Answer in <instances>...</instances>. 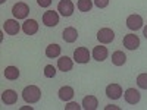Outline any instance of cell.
<instances>
[{"instance_id": "1", "label": "cell", "mask_w": 147, "mask_h": 110, "mask_svg": "<svg viewBox=\"0 0 147 110\" xmlns=\"http://www.w3.org/2000/svg\"><path fill=\"white\" fill-rule=\"evenodd\" d=\"M40 97H41V91H40L38 87H35V85H28V87H25L22 91V99L30 104L37 103L40 100Z\"/></svg>"}, {"instance_id": "2", "label": "cell", "mask_w": 147, "mask_h": 110, "mask_svg": "<svg viewBox=\"0 0 147 110\" xmlns=\"http://www.w3.org/2000/svg\"><path fill=\"white\" fill-rule=\"evenodd\" d=\"M12 13H13V16L16 19H25L30 13V7L27 3L24 2H18L13 5V7H12Z\"/></svg>"}, {"instance_id": "3", "label": "cell", "mask_w": 147, "mask_h": 110, "mask_svg": "<svg viewBox=\"0 0 147 110\" xmlns=\"http://www.w3.org/2000/svg\"><path fill=\"white\" fill-rule=\"evenodd\" d=\"M74 60H75L77 63H88L90 60V52L87 47H78L75 52H74Z\"/></svg>"}, {"instance_id": "4", "label": "cell", "mask_w": 147, "mask_h": 110, "mask_svg": "<svg viewBox=\"0 0 147 110\" xmlns=\"http://www.w3.org/2000/svg\"><path fill=\"white\" fill-rule=\"evenodd\" d=\"M97 40L103 44H109L115 40V32L110 28H102L99 32H97Z\"/></svg>"}, {"instance_id": "5", "label": "cell", "mask_w": 147, "mask_h": 110, "mask_svg": "<svg viewBox=\"0 0 147 110\" xmlns=\"http://www.w3.org/2000/svg\"><path fill=\"white\" fill-rule=\"evenodd\" d=\"M43 23L46 27H56L59 23V15L55 10H47L43 15Z\"/></svg>"}, {"instance_id": "6", "label": "cell", "mask_w": 147, "mask_h": 110, "mask_svg": "<svg viewBox=\"0 0 147 110\" xmlns=\"http://www.w3.org/2000/svg\"><path fill=\"white\" fill-rule=\"evenodd\" d=\"M57 12H60L62 16H71L74 13V3L71 0H60L57 5Z\"/></svg>"}, {"instance_id": "7", "label": "cell", "mask_w": 147, "mask_h": 110, "mask_svg": "<svg viewBox=\"0 0 147 110\" xmlns=\"http://www.w3.org/2000/svg\"><path fill=\"white\" fill-rule=\"evenodd\" d=\"M124 46L128 50H137L140 47V38L136 34H127L124 37Z\"/></svg>"}, {"instance_id": "8", "label": "cell", "mask_w": 147, "mask_h": 110, "mask_svg": "<svg viewBox=\"0 0 147 110\" xmlns=\"http://www.w3.org/2000/svg\"><path fill=\"white\" fill-rule=\"evenodd\" d=\"M3 30H5V32L7 35H16L19 32L21 27H19L18 21H15V19H6L5 23H3Z\"/></svg>"}, {"instance_id": "9", "label": "cell", "mask_w": 147, "mask_h": 110, "mask_svg": "<svg viewBox=\"0 0 147 110\" xmlns=\"http://www.w3.org/2000/svg\"><path fill=\"white\" fill-rule=\"evenodd\" d=\"M106 95L112 100H118L122 97V88L118 84H109L106 87Z\"/></svg>"}, {"instance_id": "10", "label": "cell", "mask_w": 147, "mask_h": 110, "mask_svg": "<svg viewBox=\"0 0 147 110\" xmlns=\"http://www.w3.org/2000/svg\"><path fill=\"white\" fill-rule=\"evenodd\" d=\"M127 27L131 31H137L143 27V18L140 15H129L127 18Z\"/></svg>"}, {"instance_id": "11", "label": "cell", "mask_w": 147, "mask_h": 110, "mask_svg": "<svg viewBox=\"0 0 147 110\" xmlns=\"http://www.w3.org/2000/svg\"><path fill=\"white\" fill-rule=\"evenodd\" d=\"M22 31L27 35H34L37 31H38V23H37V21H34V19H27L22 23Z\"/></svg>"}, {"instance_id": "12", "label": "cell", "mask_w": 147, "mask_h": 110, "mask_svg": "<svg viewBox=\"0 0 147 110\" xmlns=\"http://www.w3.org/2000/svg\"><path fill=\"white\" fill-rule=\"evenodd\" d=\"M124 95H125V101H127L128 104H137V103L140 101V99H141L140 93H138L136 88H128Z\"/></svg>"}, {"instance_id": "13", "label": "cell", "mask_w": 147, "mask_h": 110, "mask_svg": "<svg viewBox=\"0 0 147 110\" xmlns=\"http://www.w3.org/2000/svg\"><path fill=\"white\" fill-rule=\"evenodd\" d=\"M107 54H109V52H107V48L105 46H97V47L93 48V57H94V60H97V62L106 60Z\"/></svg>"}, {"instance_id": "14", "label": "cell", "mask_w": 147, "mask_h": 110, "mask_svg": "<svg viewBox=\"0 0 147 110\" xmlns=\"http://www.w3.org/2000/svg\"><path fill=\"white\" fill-rule=\"evenodd\" d=\"M62 38H63L66 43L77 41V38H78V31L74 28V27H68V28H65L63 32H62Z\"/></svg>"}, {"instance_id": "15", "label": "cell", "mask_w": 147, "mask_h": 110, "mask_svg": "<svg viewBox=\"0 0 147 110\" xmlns=\"http://www.w3.org/2000/svg\"><path fill=\"white\" fill-rule=\"evenodd\" d=\"M74 66V62H72V59L68 57V56H62L60 59H57V68L59 70H62V72H69Z\"/></svg>"}, {"instance_id": "16", "label": "cell", "mask_w": 147, "mask_h": 110, "mask_svg": "<svg viewBox=\"0 0 147 110\" xmlns=\"http://www.w3.org/2000/svg\"><path fill=\"white\" fill-rule=\"evenodd\" d=\"M2 101L5 104H15L18 101V94L13 90H5L2 93Z\"/></svg>"}, {"instance_id": "17", "label": "cell", "mask_w": 147, "mask_h": 110, "mask_svg": "<svg viewBox=\"0 0 147 110\" xmlns=\"http://www.w3.org/2000/svg\"><path fill=\"white\" fill-rule=\"evenodd\" d=\"M97 106H99V101H97V99L94 95H87V97H84V100H82V107L85 110H96Z\"/></svg>"}, {"instance_id": "18", "label": "cell", "mask_w": 147, "mask_h": 110, "mask_svg": "<svg viewBox=\"0 0 147 110\" xmlns=\"http://www.w3.org/2000/svg\"><path fill=\"white\" fill-rule=\"evenodd\" d=\"M72 97H74V88L72 87L65 85V87H62L59 90V99L62 101H69V100H72Z\"/></svg>"}, {"instance_id": "19", "label": "cell", "mask_w": 147, "mask_h": 110, "mask_svg": "<svg viewBox=\"0 0 147 110\" xmlns=\"http://www.w3.org/2000/svg\"><path fill=\"white\" fill-rule=\"evenodd\" d=\"M60 52H62V48H60L59 44H50L46 48V56L50 57V59H55V57L60 56Z\"/></svg>"}, {"instance_id": "20", "label": "cell", "mask_w": 147, "mask_h": 110, "mask_svg": "<svg viewBox=\"0 0 147 110\" xmlns=\"http://www.w3.org/2000/svg\"><path fill=\"white\" fill-rule=\"evenodd\" d=\"M125 62H127V56H125L124 52L118 50V52H115V53L112 54V63H113L115 66H122Z\"/></svg>"}, {"instance_id": "21", "label": "cell", "mask_w": 147, "mask_h": 110, "mask_svg": "<svg viewBox=\"0 0 147 110\" xmlns=\"http://www.w3.org/2000/svg\"><path fill=\"white\" fill-rule=\"evenodd\" d=\"M5 76L6 79H10V81H15L19 78V69L16 66H7L5 69Z\"/></svg>"}, {"instance_id": "22", "label": "cell", "mask_w": 147, "mask_h": 110, "mask_svg": "<svg viewBox=\"0 0 147 110\" xmlns=\"http://www.w3.org/2000/svg\"><path fill=\"white\" fill-rule=\"evenodd\" d=\"M77 7L81 12H90L91 7H93V2H91V0H78Z\"/></svg>"}, {"instance_id": "23", "label": "cell", "mask_w": 147, "mask_h": 110, "mask_svg": "<svg viewBox=\"0 0 147 110\" xmlns=\"http://www.w3.org/2000/svg\"><path fill=\"white\" fill-rule=\"evenodd\" d=\"M137 85L143 90H147V73H140L137 76Z\"/></svg>"}, {"instance_id": "24", "label": "cell", "mask_w": 147, "mask_h": 110, "mask_svg": "<svg viewBox=\"0 0 147 110\" xmlns=\"http://www.w3.org/2000/svg\"><path fill=\"white\" fill-rule=\"evenodd\" d=\"M44 75H46L47 78H53V76L56 75V69H55V66H53V65H47V66L44 68Z\"/></svg>"}, {"instance_id": "25", "label": "cell", "mask_w": 147, "mask_h": 110, "mask_svg": "<svg viewBox=\"0 0 147 110\" xmlns=\"http://www.w3.org/2000/svg\"><path fill=\"white\" fill-rule=\"evenodd\" d=\"M94 5L99 7V9H103L109 5V0H94Z\"/></svg>"}, {"instance_id": "26", "label": "cell", "mask_w": 147, "mask_h": 110, "mask_svg": "<svg viewBox=\"0 0 147 110\" xmlns=\"http://www.w3.org/2000/svg\"><path fill=\"white\" fill-rule=\"evenodd\" d=\"M52 2H53V0H37L38 6H41V7H49L52 5Z\"/></svg>"}, {"instance_id": "27", "label": "cell", "mask_w": 147, "mask_h": 110, "mask_svg": "<svg viewBox=\"0 0 147 110\" xmlns=\"http://www.w3.org/2000/svg\"><path fill=\"white\" fill-rule=\"evenodd\" d=\"M65 109H66V110H80L81 106H80L78 103H69L68 106H65Z\"/></svg>"}, {"instance_id": "28", "label": "cell", "mask_w": 147, "mask_h": 110, "mask_svg": "<svg viewBox=\"0 0 147 110\" xmlns=\"http://www.w3.org/2000/svg\"><path fill=\"white\" fill-rule=\"evenodd\" d=\"M143 32H144V37H146V38H147V25L144 27V30H143Z\"/></svg>"}, {"instance_id": "29", "label": "cell", "mask_w": 147, "mask_h": 110, "mask_svg": "<svg viewBox=\"0 0 147 110\" xmlns=\"http://www.w3.org/2000/svg\"><path fill=\"white\" fill-rule=\"evenodd\" d=\"M6 2V0H0V3H5Z\"/></svg>"}]
</instances>
